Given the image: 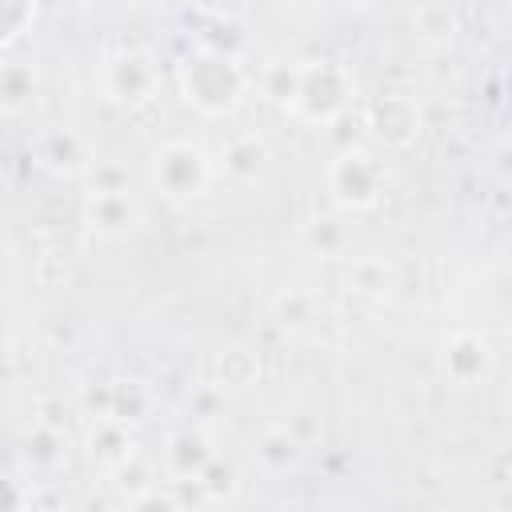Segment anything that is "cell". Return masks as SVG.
<instances>
[{
	"mask_svg": "<svg viewBox=\"0 0 512 512\" xmlns=\"http://www.w3.org/2000/svg\"><path fill=\"white\" fill-rule=\"evenodd\" d=\"M184 96L200 108V112H228L240 92H244V72L236 68V60L216 56V52H200L184 64Z\"/></svg>",
	"mask_w": 512,
	"mask_h": 512,
	"instance_id": "obj_1",
	"label": "cell"
},
{
	"mask_svg": "<svg viewBox=\"0 0 512 512\" xmlns=\"http://www.w3.org/2000/svg\"><path fill=\"white\" fill-rule=\"evenodd\" d=\"M204 184H208V156L196 144L172 140L156 152V188L168 200H192L200 196Z\"/></svg>",
	"mask_w": 512,
	"mask_h": 512,
	"instance_id": "obj_2",
	"label": "cell"
},
{
	"mask_svg": "<svg viewBox=\"0 0 512 512\" xmlns=\"http://www.w3.org/2000/svg\"><path fill=\"white\" fill-rule=\"evenodd\" d=\"M292 108H300L312 120H332L344 104H348V84L332 64L320 68H300L296 72V88H292Z\"/></svg>",
	"mask_w": 512,
	"mask_h": 512,
	"instance_id": "obj_3",
	"label": "cell"
},
{
	"mask_svg": "<svg viewBox=\"0 0 512 512\" xmlns=\"http://www.w3.org/2000/svg\"><path fill=\"white\" fill-rule=\"evenodd\" d=\"M328 184H332V196L348 208H368L376 196H380V168L372 156L364 152H344L332 172H328Z\"/></svg>",
	"mask_w": 512,
	"mask_h": 512,
	"instance_id": "obj_4",
	"label": "cell"
},
{
	"mask_svg": "<svg viewBox=\"0 0 512 512\" xmlns=\"http://www.w3.org/2000/svg\"><path fill=\"white\" fill-rule=\"evenodd\" d=\"M156 88V68L148 56L140 52H124L116 60H108V92L120 104H140L148 100V92Z\"/></svg>",
	"mask_w": 512,
	"mask_h": 512,
	"instance_id": "obj_5",
	"label": "cell"
},
{
	"mask_svg": "<svg viewBox=\"0 0 512 512\" xmlns=\"http://www.w3.org/2000/svg\"><path fill=\"white\" fill-rule=\"evenodd\" d=\"M88 220H92L96 232L124 236V232L136 224V204L128 200L124 188H100V192L88 200Z\"/></svg>",
	"mask_w": 512,
	"mask_h": 512,
	"instance_id": "obj_6",
	"label": "cell"
},
{
	"mask_svg": "<svg viewBox=\"0 0 512 512\" xmlns=\"http://www.w3.org/2000/svg\"><path fill=\"white\" fill-rule=\"evenodd\" d=\"M32 92H36L32 68L20 64V60H4V64H0V108L20 112V108L32 104Z\"/></svg>",
	"mask_w": 512,
	"mask_h": 512,
	"instance_id": "obj_7",
	"label": "cell"
}]
</instances>
